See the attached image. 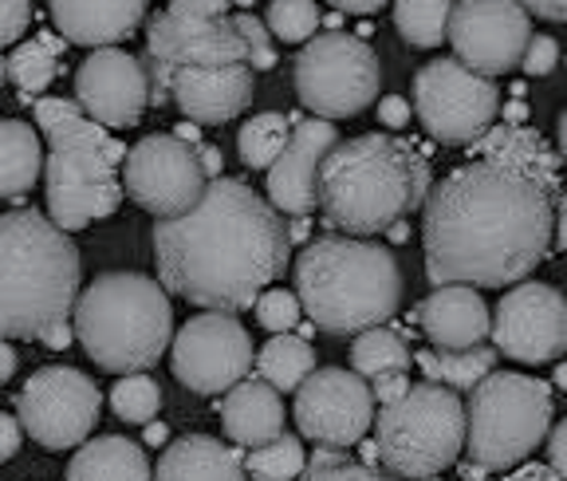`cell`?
I'll list each match as a JSON object with an SVG mask.
<instances>
[{
	"mask_svg": "<svg viewBox=\"0 0 567 481\" xmlns=\"http://www.w3.org/2000/svg\"><path fill=\"white\" fill-rule=\"evenodd\" d=\"M48 154L40 134L20 119H4L0 123V194L4 197H24L35 186V178L44 174Z\"/></svg>",
	"mask_w": 567,
	"mask_h": 481,
	"instance_id": "83f0119b",
	"label": "cell"
},
{
	"mask_svg": "<svg viewBox=\"0 0 567 481\" xmlns=\"http://www.w3.org/2000/svg\"><path fill=\"white\" fill-rule=\"evenodd\" d=\"M245 465H248V478L288 481V478H300V473L308 470V458H303L300 438L280 434L265 446H252V450L245 454Z\"/></svg>",
	"mask_w": 567,
	"mask_h": 481,
	"instance_id": "e575fe53",
	"label": "cell"
},
{
	"mask_svg": "<svg viewBox=\"0 0 567 481\" xmlns=\"http://www.w3.org/2000/svg\"><path fill=\"white\" fill-rule=\"evenodd\" d=\"M252 95H257L252 63H194L174 72V103L189 123H233L248 111Z\"/></svg>",
	"mask_w": 567,
	"mask_h": 481,
	"instance_id": "44dd1931",
	"label": "cell"
},
{
	"mask_svg": "<svg viewBox=\"0 0 567 481\" xmlns=\"http://www.w3.org/2000/svg\"><path fill=\"white\" fill-rule=\"evenodd\" d=\"M430 162L394 134H359L339 143L319 170V214L331 229L371 237L390 233L425 205Z\"/></svg>",
	"mask_w": 567,
	"mask_h": 481,
	"instance_id": "3957f363",
	"label": "cell"
},
{
	"mask_svg": "<svg viewBox=\"0 0 567 481\" xmlns=\"http://www.w3.org/2000/svg\"><path fill=\"white\" fill-rule=\"evenodd\" d=\"M379 123L386 126V131H402V126L410 123V103L402 95H386L379 99Z\"/></svg>",
	"mask_w": 567,
	"mask_h": 481,
	"instance_id": "f6af8a7d",
	"label": "cell"
},
{
	"mask_svg": "<svg viewBox=\"0 0 567 481\" xmlns=\"http://www.w3.org/2000/svg\"><path fill=\"white\" fill-rule=\"evenodd\" d=\"M470 442V410L450 383L425 379L379 410V462L399 478H437Z\"/></svg>",
	"mask_w": 567,
	"mask_h": 481,
	"instance_id": "ba28073f",
	"label": "cell"
},
{
	"mask_svg": "<svg viewBox=\"0 0 567 481\" xmlns=\"http://www.w3.org/2000/svg\"><path fill=\"white\" fill-rule=\"evenodd\" d=\"M303 478L311 481H374L379 470L363 462H351L343 446H316V454L308 458V470Z\"/></svg>",
	"mask_w": 567,
	"mask_h": 481,
	"instance_id": "74e56055",
	"label": "cell"
},
{
	"mask_svg": "<svg viewBox=\"0 0 567 481\" xmlns=\"http://www.w3.org/2000/svg\"><path fill=\"white\" fill-rule=\"evenodd\" d=\"M453 52L485 75L520 68L532 44V9L524 0H461L450 20Z\"/></svg>",
	"mask_w": 567,
	"mask_h": 481,
	"instance_id": "ac0fdd59",
	"label": "cell"
},
{
	"mask_svg": "<svg viewBox=\"0 0 567 481\" xmlns=\"http://www.w3.org/2000/svg\"><path fill=\"white\" fill-rule=\"evenodd\" d=\"M374 422V387L367 375L323 367L296 391V427L316 446H359Z\"/></svg>",
	"mask_w": 567,
	"mask_h": 481,
	"instance_id": "2e32d148",
	"label": "cell"
},
{
	"mask_svg": "<svg viewBox=\"0 0 567 481\" xmlns=\"http://www.w3.org/2000/svg\"><path fill=\"white\" fill-rule=\"evenodd\" d=\"M556 63H559V44L551 37H532L528 52H524L520 68L528 75H551L556 72Z\"/></svg>",
	"mask_w": 567,
	"mask_h": 481,
	"instance_id": "ab89813d",
	"label": "cell"
},
{
	"mask_svg": "<svg viewBox=\"0 0 567 481\" xmlns=\"http://www.w3.org/2000/svg\"><path fill=\"white\" fill-rule=\"evenodd\" d=\"M328 4H336L339 12H359V17H367V12L386 9L390 0H328Z\"/></svg>",
	"mask_w": 567,
	"mask_h": 481,
	"instance_id": "681fc988",
	"label": "cell"
},
{
	"mask_svg": "<svg viewBox=\"0 0 567 481\" xmlns=\"http://www.w3.org/2000/svg\"><path fill=\"white\" fill-rule=\"evenodd\" d=\"M493 344L516 364H551L567 351V296L544 280L513 285L493 313Z\"/></svg>",
	"mask_w": 567,
	"mask_h": 481,
	"instance_id": "e0dca14e",
	"label": "cell"
},
{
	"mask_svg": "<svg viewBox=\"0 0 567 481\" xmlns=\"http://www.w3.org/2000/svg\"><path fill=\"white\" fill-rule=\"evenodd\" d=\"M339 146V131L331 119H296V131L280 158L268 166V202L288 217H308L319 209V170Z\"/></svg>",
	"mask_w": 567,
	"mask_h": 481,
	"instance_id": "ffe728a7",
	"label": "cell"
},
{
	"mask_svg": "<svg viewBox=\"0 0 567 481\" xmlns=\"http://www.w3.org/2000/svg\"><path fill=\"white\" fill-rule=\"evenodd\" d=\"M280 387L268 379H240L233 391H225L221 402V427L225 438L245 450L265 446L284 434V399Z\"/></svg>",
	"mask_w": 567,
	"mask_h": 481,
	"instance_id": "cb8c5ba5",
	"label": "cell"
},
{
	"mask_svg": "<svg viewBox=\"0 0 567 481\" xmlns=\"http://www.w3.org/2000/svg\"><path fill=\"white\" fill-rule=\"evenodd\" d=\"M501 91L493 75L461 60H434L414 75V111L445 146H470L493 126Z\"/></svg>",
	"mask_w": 567,
	"mask_h": 481,
	"instance_id": "7c38bea8",
	"label": "cell"
},
{
	"mask_svg": "<svg viewBox=\"0 0 567 481\" xmlns=\"http://www.w3.org/2000/svg\"><path fill=\"white\" fill-rule=\"evenodd\" d=\"M142 438H146L151 446H162L169 438V430L162 427V422H146V434H142Z\"/></svg>",
	"mask_w": 567,
	"mask_h": 481,
	"instance_id": "11a10c76",
	"label": "cell"
},
{
	"mask_svg": "<svg viewBox=\"0 0 567 481\" xmlns=\"http://www.w3.org/2000/svg\"><path fill=\"white\" fill-rule=\"evenodd\" d=\"M371 387H374V399H379V407H386V402L402 399V395L410 391V379H406V371H390V375L371 379Z\"/></svg>",
	"mask_w": 567,
	"mask_h": 481,
	"instance_id": "ee69618b",
	"label": "cell"
},
{
	"mask_svg": "<svg viewBox=\"0 0 567 481\" xmlns=\"http://www.w3.org/2000/svg\"><path fill=\"white\" fill-rule=\"evenodd\" d=\"M470 154L505 162V166L524 170V174H532V178H540L544 186L559 190V158H564V154H556L540 134L528 131V126H520V123L488 126L477 143H470Z\"/></svg>",
	"mask_w": 567,
	"mask_h": 481,
	"instance_id": "484cf974",
	"label": "cell"
},
{
	"mask_svg": "<svg viewBox=\"0 0 567 481\" xmlns=\"http://www.w3.org/2000/svg\"><path fill=\"white\" fill-rule=\"evenodd\" d=\"M556 383L567 391V364H559V367H556Z\"/></svg>",
	"mask_w": 567,
	"mask_h": 481,
	"instance_id": "6f0895ef",
	"label": "cell"
},
{
	"mask_svg": "<svg viewBox=\"0 0 567 481\" xmlns=\"http://www.w3.org/2000/svg\"><path fill=\"white\" fill-rule=\"evenodd\" d=\"M559 154L567 158V111L559 115Z\"/></svg>",
	"mask_w": 567,
	"mask_h": 481,
	"instance_id": "9f6ffc18",
	"label": "cell"
},
{
	"mask_svg": "<svg viewBox=\"0 0 567 481\" xmlns=\"http://www.w3.org/2000/svg\"><path fill=\"white\" fill-rule=\"evenodd\" d=\"M0 356H4V371H0V383H9L17 375V348L12 344H0Z\"/></svg>",
	"mask_w": 567,
	"mask_h": 481,
	"instance_id": "db71d44e",
	"label": "cell"
},
{
	"mask_svg": "<svg viewBox=\"0 0 567 481\" xmlns=\"http://www.w3.org/2000/svg\"><path fill=\"white\" fill-rule=\"evenodd\" d=\"M32 24V0H4V28H0V44H17Z\"/></svg>",
	"mask_w": 567,
	"mask_h": 481,
	"instance_id": "60d3db41",
	"label": "cell"
},
{
	"mask_svg": "<svg viewBox=\"0 0 567 481\" xmlns=\"http://www.w3.org/2000/svg\"><path fill=\"white\" fill-rule=\"evenodd\" d=\"M44 348H52V351L71 348V331H68V324H60V328L48 331V336H44Z\"/></svg>",
	"mask_w": 567,
	"mask_h": 481,
	"instance_id": "816d5d0a",
	"label": "cell"
},
{
	"mask_svg": "<svg viewBox=\"0 0 567 481\" xmlns=\"http://www.w3.org/2000/svg\"><path fill=\"white\" fill-rule=\"evenodd\" d=\"M169 288L142 273H103L75 304V339L103 371H151L174 348Z\"/></svg>",
	"mask_w": 567,
	"mask_h": 481,
	"instance_id": "52a82bcc",
	"label": "cell"
},
{
	"mask_svg": "<svg viewBox=\"0 0 567 481\" xmlns=\"http://www.w3.org/2000/svg\"><path fill=\"white\" fill-rule=\"evenodd\" d=\"M496 351L501 348H485V344L461 348V351L434 348L417 356V367H422L430 379H437V383H450L453 391H473L488 371H496Z\"/></svg>",
	"mask_w": 567,
	"mask_h": 481,
	"instance_id": "4dcf8cb0",
	"label": "cell"
},
{
	"mask_svg": "<svg viewBox=\"0 0 567 481\" xmlns=\"http://www.w3.org/2000/svg\"><path fill=\"white\" fill-rule=\"evenodd\" d=\"M154 465L146 462L142 446H134L131 438L106 434V438H91L75 450L68 465L71 481H142L151 478Z\"/></svg>",
	"mask_w": 567,
	"mask_h": 481,
	"instance_id": "4316f807",
	"label": "cell"
},
{
	"mask_svg": "<svg viewBox=\"0 0 567 481\" xmlns=\"http://www.w3.org/2000/svg\"><path fill=\"white\" fill-rule=\"evenodd\" d=\"M80 304V249L52 214L12 209L0 217V331L44 339Z\"/></svg>",
	"mask_w": 567,
	"mask_h": 481,
	"instance_id": "277c9868",
	"label": "cell"
},
{
	"mask_svg": "<svg viewBox=\"0 0 567 481\" xmlns=\"http://www.w3.org/2000/svg\"><path fill=\"white\" fill-rule=\"evenodd\" d=\"M111 407L123 422H134V427H146V422L158 419L162 410V387L154 375L131 371L126 379H118L111 387Z\"/></svg>",
	"mask_w": 567,
	"mask_h": 481,
	"instance_id": "d590c367",
	"label": "cell"
},
{
	"mask_svg": "<svg viewBox=\"0 0 567 481\" xmlns=\"http://www.w3.org/2000/svg\"><path fill=\"white\" fill-rule=\"evenodd\" d=\"M28 438L44 450H71L83 446L103 415V395L95 379L75 367H40L12 399Z\"/></svg>",
	"mask_w": 567,
	"mask_h": 481,
	"instance_id": "4fadbf2b",
	"label": "cell"
},
{
	"mask_svg": "<svg viewBox=\"0 0 567 481\" xmlns=\"http://www.w3.org/2000/svg\"><path fill=\"white\" fill-rule=\"evenodd\" d=\"M68 37H32L28 44H17L4 60V80L32 103L52 88L55 72H60V52Z\"/></svg>",
	"mask_w": 567,
	"mask_h": 481,
	"instance_id": "f1b7e54d",
	"label": "cell"
},
{
	"mask_svg": "<svg viewBox=\"0 0 567 481\" xmlns=\"http://www.w3.org/2000/svg\"><path fill=\"white\" fill-rule=\"evenodd\" d=\"M303 313V300L300 293H284V288H265L257 300V320L260 328L268 331H292L296 324H300Z\"/></svg>",
	"mask_w": 567,
	"mask_h": 481,
	"instance_id": "f35d334b",
	"label": "cell"
},
{
	"mask_svg": "<svg viewBox=\"0 0 567 481\" xmlns=\"http://www.w3.org/2000/svg\"><path fill=\"white\" fill-rule=\"evenodd\" d=\"M24 434H28V430H24V422H20L17 410L0 419V462H12V458H17L20 438H24Z\"/></svg>",
	"mask_w": 567,
	"mask_h": 481,
	"instance_id": "7bdbcfd3",
	"label": "cell"
},
{
	"mask_svg": "<svg viewBox=\"0 0 567 481\" xmlns=\"http://www.w3.org/2000/svg\"><path fill=\"white\" fill-rule=\"evenodd\" d=\"M311 371H316V351H311L308 339L292 336V331H276L257 351V375L272 387H280L284 395L300 391Z\"/></svg>",
	"mask_w": 567,
	"mask_h": 481,
	"instance_id": "f546056e",
	"label": "cell"
},
{
	"mask_svg": "<svg viewBox=\"0 0 567 481\" xmlns=\"http://www.w3.org/2000/svg\"><path fill=\"white\" fill-rule=\"evenodd\" d=\"M268 28L284 44H308L319 28L316 0H272L268 4Z\"/></svg>",
	"mask_w": 567,
	"mask_h": 481,
	"instance_id": "8d00e7d4",
	"label": "cell"
},
{
	"mask_svg": "<svg viewBox=\"0 0 567 481\" xmlns=\"http://www.w3.org/2000/svg\"><path fill=\"white\" fill-rule=\"evenodd\" d=\"M524 4L544 20H567V0H524Z\"/></svg>",
	"mask_w": 567,
	"mask_h": 481,
	"instance_id": "7dc6e473",
	"label": "cell"
},
{
	"mask_svg": "<svg viewBox=\"0 0 567 481\" xmlns=\"http://www.w3.org/2000/svg\"><path fill=\"white\" fill-rule=\"evenodd\" d=\"M245 446H225L209 434H186L177 438L169 446L166 454L158 458V478L166 481H240L248 478V465L245 454H240Z\"/></svg>",
	"mask_w": 567,
	"mask_h": 481,
	"instance_id": "d4e9b609",
	"label": "cell"
},
{
	"mask_svg": "<svg viewBox=\"0 0 567 481\" xmlns=\"http://www.w3.org/2000/svg\"><path fill=\"white\" fill-rule=\"evenodd\" d=\"M126 194L154 217H177L194 209L209 190L202 151L182 134H146L126 154Z\"/></svg>",
	"mask_w": 567,
	"mask_h": 481,
	"instance_id": "5bb4252c",
	"label": "cell"
},
{
	"mask_svg": "<svg viewBox=\"0 0 567 481\" xmlns=\"http://www.w3.org/2000/svg\"><path fill=\"white\" fill-rule=\"evenodd\" d=\"M551 387L544 379L516 371H488L470 391V462L485 470H513L551 427Z\"/></svg>",
	"mask_w": 567,
	"mask_h": 481,
	"instance_id": "30bf717a",
	"label": "cell"
},
{
	"mask_svg": "<svg viewBox=\"0 0 567 481\" xmlns=\"http://www.w3.org/2000/svg\"><path fill=\"white\" fill-rule=\"evenodd\" d=\"M292 237L276 205L237 178H213L205 197L177 217L154 222L158 280L213 313H245L284 277Z\"/></svg>",
	"mask_w": 567,
	"mask_h": 481,
	"instance_id": "7a4b0ae2",
	"label": "cell"
},
{
	"mask_svg": "<svg viewBox=\"0 0 567 481\" xmlns=\"http://www.w3.org/2000/svg\"><path fill=\"white\" fill-rule=\"evenodd\" d=\"M146 17V0H52L55 32L68 44L111 48L134 37Z\"/></svg>",
	"mask_w": 567,
	"mask_h": 481,
	"instance_id": "603a6c76",
	"label": "cell"
},
{
	"mask_svg": "<svg viewBox=\"0 0 567 481\" xmlns=\"http://www.w3.org/2000/svg\"><path fill=\"white\" fill-rule=\"evenodd\" d=\"M556 237V190L505 162L473 158L445 174L422 217L430 285L505 288L532 277Z\"/></svg>",
	"mask_w": 567,
	"mask_h": 481,
	"instance_id": "6da1fadb",
	"label": "cell"
},
{
	"mask_svg": "<svg viewBox=\"0 0 567 481\" xmlns=\"http://www.w3.org/2000/svg\"><path fill=\"white\" fill-rule=\"evenodd\" d=\"M202 151V162L205 170H209V178H221V151L217 146H197Z\"/></svg>",
	"mask_w": 567,
	"mask_h": 481,
	"instance_id": "f5cc1de1",
	"label": "cell"
},
{
	"mask_svg": "<svg viewBox=\"0 0 567 481\" xmlns=\"http://www.w3.org/2000/svg\"><path fill=\"white\" fill-rule=\"evenodd\" d=\"M75 99L111 131H131L151 108V68L123 48H95L75 72Z\"/></svg>",
	"mask_w": 567,
	"mask_h": 481,
	"instance_id": "d6986e66",
	"label": "cell"
},
{
	"mask_svg": "<svg viewBox=\"0 0 567 481\" xmlns=\"http://www.w3.org/2000/svg\"><path fill=\"white\" fill-rule=\"evenodd\" d=\"M169 364L177 383L194 395H221L252 371V339L233 313L205 308L174 336Z\"/></svg>",
	"mask_w": 567,
	"mask_h": 481,
	"instance_id": "9a60e30c",
	"label": "cell"
},
{
	"mask_svg": "<svg viewBox=\"0 0 567 481\" xmlns=\"http://www.w3.org/2000/svg\"><path fill=\"white\" fill-rule=\"evenodd\" d=\"M382 91L379 55L351 32H323L296 55V95L311 115L351 119L367 111Z\"/></svg>",
	"mask_w": 567,
	"mask_h": 481,
	"instance_id": "8fae6325",
	"label": "cell"
},
{
	"mask_svg": "<svg viewBox=\"0 0 567 481\" xmlns=\"http://www.w3.org/2000/svg\"><path fill=\"white\" fill-rule=\"evenodd\" d=\"M296 131V115H280V111H265V115H252L237 134V151L240 162L248 170H268L280 151L288 146Z\"/></svg>",
	"mask_w": 567,
	"mask_h": 481,
	"instance_id": "1f68e13d",
	"label": "cell"
},
{
	"mask_svg": "<svg viewBox=\"0 0 567 481\" xmlns=\"http://www.w3.org/2000/svg\"><path fill=\"white\" fill-rule=\"evenodd\" d=\"M351 367L367 379H379L390 371H410V348L399 331L390 328H367L351 344Z\"/></svg>",
	"mask_w": 567,
	"mask_h": 481,
	"instance_id": "836d02e7",
	"label": "cell"
},
{
	"mask_svg": "<svg viewBox=\"0 0 567 481\" xmlns=\"http://www.w3.org/2000/svg\"><path fill=\"white\" fill-rule=\"evenodd\" d=\"M169 12H174V17L209 20V17H225V12H229V0H169Z\"/></svg>",
	"mask_w": 567,
	"mask_h": 481,
	"instance_id": "b9f144b4",
	"label": "cell"
},
{
	"mask_svg": "<svg viewBox=\"0 0 567 481\" xmlns=\"http://www.w3.org/2000/svg\"><path fill=\"white\" fill-rule=\"evenodd\" d=\"M32 115L48 143L44 190L55 225L80 233L115 217L126 190L118 170L131 151L111 134V126L83 111L80 99H35Z\"/></svg>",
	"mask_w": 567,
	"mask_h": 481,
	"instance_id": "5b68a950",
	"label": "cell"
},
{
	"mask_svg": "<svg viewBox=\"0 0 567 481\" xmlns=\"http://www.w3.org/2000/svg\"><path fill=\"white\" fill-rule=\"evenodd\" d=\"M272 28L252 12L237 17H174L162 12L146 28V68H151V108H166L174 99V72L194 63H252L257 72L276 68Z\"/></svg>",
	"mask_w": 567,
	"mask_h": 481,
	"instance_id": "9c48e42d",
	"label": "cell"
},
{
	"mask_svg": "<svg viewBox=\"0 0 567 481\" xmlns=\"http://www.w3.org/2000/svg\"><path fill=\"white\" fill-rule=\"evenodd\" d=\"M453 0H394V28L410 48H437L450 37Z\"/></svg>",
	"mask_w": 567,
	"mask_h": 481,
	"instance_id": "d6a6232c",
	"label": "cell"
},
{
	"mask_svg": "<svg viewBox=\"0 0 567 481\" xmlns=\"http://www.w3.org/2000/svg\"><path fill=\"white\" fill-rule=\"evenodd\" d=\"M425 339L442 351L477 348L493 336V316L481 300L477 285H437L417 308Z\"/></svg>",
	"mask_w": 567,
	"mask_h": 481,
	"instance_id": "7402d4cb",
	"label": "cell"
},
{
	"mask_svg": "<svg viewBox=\"0 0 567 481\" xmlns=\"http://www.w3.org/2000/svg\"><path fill=\"white\" fill-rule=\"evenodd\" d=\"M296 293L319 331L359 336L399 313L402 268L386 245L354 233L316 237L296 260Z\"/></svg>",
	"mask_w": 567,
	"mask_h": 481,
	"instance_id": "8992f818",
	"label": "cell"
},
{
	"mask_svg": "<svg viewBox=\"0 0 567 481\" xmlns=\"http://www.w3.org/2000/svg\"><path fill=\"white\" fill-rule=\"evenodd\" d=\"M508 478H513V481H536V478H540V481H551V478H559V473H556V465H540V462H528V465H520V470H513V473H508Z\"/></svg>",
	"mask_w": 567,
	"mask_h": 481,
	"instance_id": "c3c4849f",
	"label": "cell"
},
{
	"mask_svg": "<svg viewBox=\"0 0 567 481\" xmlns=\"http://www.w3.org/2000/svg\"><path fill=\"white\" fill-rule=\"evenodd\" d=\"M556 240H559V249L567 253V190L556 202Z\"/></svg>",
	"mask_w": 567,
	"mask_h": 481,
	"instance_id": "f907efd6",
	"label": "cell"
},
{
	"mask_svg": "<svg viewBox=\"0 0 567 481\" xmlns=\"http://www.w3.org/2000/svg\"><path fill=\"white\" fill-rule=\"evenodd\" d=\"M548 462L556 465L559 478H567V419L548 434Z\"/></svg>",
	"mask_w": 567,
	"mask_h": 481,
	"instance_id": "bcb514c9",
	"label": "cell"
}]
</instances>
